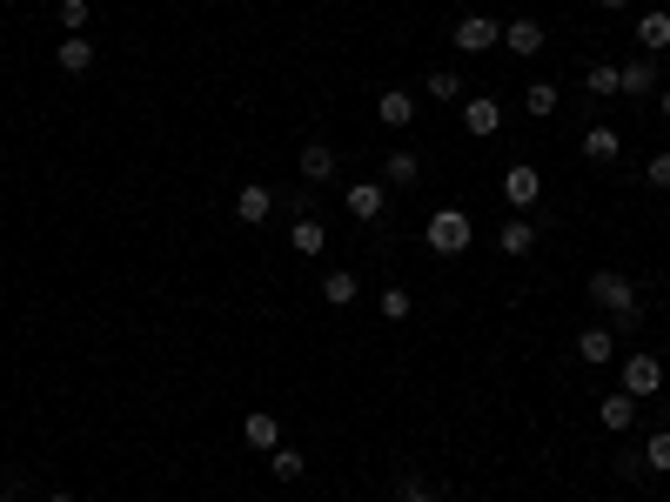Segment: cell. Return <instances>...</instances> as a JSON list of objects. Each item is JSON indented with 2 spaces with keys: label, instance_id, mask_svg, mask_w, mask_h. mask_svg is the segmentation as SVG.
Instances as JSON below:
<instances>
[{
  "label": "cell",
  "instance_id": "7c38bea8",
  "mask_svg": "<svg viewBox=\"0 0 670 502\" xmlns=\"http://www.w3.org/2000/svg\"><path fill=\"white\" fill-rule=\"evenodd\" d=\"M577 355H583V362H597V369H610V362H617V335H610V328H583Z\"/></svg>",
  "mask_w": 670,
  "mask_h": 502
},
{
  "label": "cell",
  "instance_id": "d4e9b609",
  "mask_svg": "<svg viewBox=\"0 0 670 502\" xmlns=\"http://www.w3.org/2000/svg\"><path fill=\"white\" fill-rule=\"evenodd\" d=\"M289 241H295V255H322V241H329V235H322V221H315V215H302Z\"/></svg>",
  "mask_w": 670,
  "mask_h": 502
},
{
  "label": "cell",
  "instance_id": "4316f807",
  "mask_svg": "<svg viewBox=\"0 0 670 502\" xmlns=\"http://www.w3.org/2000/svg\"><path fill=\"white\" fill-rule=\"evenodd\" d=\"M54 14H61V34H88V21H94V7H88V0H61Z\"/></svg>",
  "mask_w": 670,
  "mask_h": 502
},
{
  "label": "cell",
  "instance_id": "4fadbf2b",
  "mask_svg": "<svg viewBox=\"0 0 670 502\" xmlns=\"http://www.w3.org/2000/svg\"><path fill=\"white\" fill-rule=\"evenodd\" d=\"M235 215H242L248 228H255V221H268V215H275V195H268L262 181H248L242 195H235Z\"/></svg>",
  "mask_w": 670,
  "mask_h": 502
},
{
  "label": "cell",
  "instance_id": "52a82bcc",
  "mask_svg": "<svg viewBox=\"0 0 670 502\" xmlns=\"http://www.w3.org/2000/svg\"><path fill=\"white\" fill-rule=\"evenodd\" d=\"M630 41H637V47L650 54V61H657V54L670 47V14H664V7H650V14H637V27H630Z\"/></svg>",
  "mask_w": 670,
  "mask_h": 502
},
{
  "label": "cell",
  "instance_id": "5bb4252c",
  "mask_svg": "<svg viewBox=\"0 0 670 502\" xmlns=\"http://www.w3.org/2000/svg\"><path fill=\"white\" fill-rule=\"evenodd\" d=\"M242 442L248 449H282V422L275 415H242Z\"/></svg>",
  "mask_w": 670,
  "mask_h": 502
},
{
  "label": "cell",
  "instance_id": "7402d4cb",
  "mask_svg": "<svg viewBox=\"0 0 670 502\" xmlns=\"http://www.w3.org/2000/svg\"><path fill=\"white\" fill-rule=\"evenodd\" d=\"M268 469H275V476H282V482H295V476H302V469H309V456H302L295 442H282V449H268Z\"/></svg>",
  "mask_w": 670,
  "mask_h": 502
},
{
  "label": "cell",
  "instance_id": "836d02e7",
  "mask_svg": "<svg viewBox=\"0 0 670 502\" xmlns=\"http://www.w3.org/2000/svg\"><path fill=\"white\" fill-rule=\"evenodd\" d=\"M47 502H74V496H67V489H54V496H47Z\"/></svg>",
  "mask_w": 670,
  "mask_h": 502
},
{
  "label": "cell",
  "instance_id": "9a60e30c",
  "mask_svg": "<svg viewBox=\"0 0 670 502\" xmlns=\"http://www.w3.org/2000/svg\"><path fill=\"white\" fill-rule=\"evenodd\" d=\"M302 181H335V148L329 141H309V148H302Z\"/></svg>",
  "mask_w": 670,
  "mask_h": 502
},
{
  "label": "cell",
  "instance_id": "8992f818",
  "mask_svg": "<svg viewBox=\"0 0 670 502\" xmlns=\"http://www.w3.org/2000/svg\"><path fill=\"white\" fill-rule=\"evenodd\" d=\"M503 47H510L516 61H536V54L550 47V41H543V21H530V14H516V21L503 27Z\"/></svg>",
  "mask_w": 670,
  "mask_h": 502
},
{
  "label": "cell",
  "instance_id": "ba28073f",
  "mask_svg": "<svg viewBox=\"0 0 670 502\" xmlns=\"http://www.w3.org/2000/svg\"><path fill=\"white\" fill-rule=\"evenodd\" d=\"M503 201H510V208H536V201H543V181H536L530 161H516L510 175H503Z\"/></svg>",
  "mask_w": 670,
  "mask_h": 502
},
{
  "label": "cell",
  "instance_id": "5b68a950",
  "mask_svg": "<svg viewBox=\"0 0 670 502\" xmlns=\"http://www.w3.org/2000/svg\"><path fill=\"white\" fill-rule=\"evenodd\" d=\"M449 41L463 47V54H490V47L503 41V27H496L490 14H463V21H456V34H449Z\"/></svg>",
  "mask_w": 670,
  "mask_h": 502
},
{
  "label": "cell",
  "instance_id": "cb8c5ba5",
  "mask_svg": "<svg viewBox=\"0 0 670 502\" xmlns=\"http://www.w3.org/2000/svg\"><path fill=\"white\" fill-rule=\"evenodd\" d=\"M617 74H624V94H650L657 88V61H650V54L644 61H630V67H617Z\"/></svg>",
  "mask_w": 670,
  "mask_h": 502
},
{
  "label": "cell",
  "instance_id": "2e32d148",
  "mask_svg": "<svg viewBox=\"0 0 670 502\" xmlns=\"http://www.w3.org/2000/svg\"><path fill=\"white\" fill-rule=\"evenodd\" d=\"M617 148H624V141H617V128H603V121L583 134V161H603V168H610V161H617Z\"/></svg>",
  "mask_w": 670,
  "mask_h": 502
},
{
  "label": "cell",
  "instance_id": "7a4b0ae2",
  "mask_svg": "<svg viewBox=\"0 0 670 502\" xmlns=\"http://www.w3.org/2000/svg\"><path fill=\"white\" fill-rule=\"evenodd\" d=\"M469 235H476V228H469L463 208H443V215H429V248H436V255H463Z\"/></svg>",
  "mask_w": 670,
  "mask_h": 502
},
{
  "label": "cell",
  "instance_id": "44dd1931",
  "mask_svg": "<svg viewBox=\"0 0 670 502\" xmlns=\"http://www.w3.org/2000/svg\"><path fill=\"white\" fill-rule=\"evenodd\" d=\"M423 94L429 101H463V74H456V67H436V74L423 81Z\"/></svg>",
  "mask_w": 670,
  "mask_h": 502
},
{
  "label": "cell",
  "instance_id": "4dcf8cb0",
  "mask_svg": "<svg viewBox=\"0 0 670 502\" xmlns=\"http://www.w3.org/2000/svg\"><path fill=\"white\" fill-rule=\"evenodd\" d=\"M650 188H670V154H650V168H644Z\"/></svg>",
  "mask_w": 670,
  "mask_h": 502
},
{
  "label": "cell",
  "instance_id": "d6986e66",
  "mask_svg": "<svg viewBox=\"0 0 670 502\" xmlns=\"http://www.w3.org/2000/svg\"><path fill=\"white\" fill-rule=\"evenodd\" d=\"M630 422H637V402H630L624 389H617V395H603V429H610V436H624Z\"/></svg>",
  "mask_w": 670,
  "mask_h": 502
},
{
  "label": "cell",
  "instance_id": "30bf717a",
  "mask_svg": "<svg viewBox=\"0 0 670 502\" xmlns=\"http://www.w3.org/2000/svg\"><path fill=\"white\" fill-rule=\"evenodd\" d=\"M54 67H61V74H88V67H94V41H88V34H61Z\"/></svg>",
  "mask_w": 670,
  "mask_h": 502
},
{
  "label": "cell",
  "instance_id": "ac0fdd59",
  "mask_svg": "<svg viewBox=\"0 0 670 502\" xmlns=\"http://www.w3.org/2000/svg\"><path fill=\"white\" fill-rule=\"evenodd\" d=\"M557 81H530V88H523V114H536V121H550V114H557Z\"/></svg>",
  "mask_w": 670,
  "mask_h": 502
},
{
  "label": "cell",
  "instance_id": "277c9868",
  "mask_svg": "<svg viewBox=\"0 0 670 502\" xmlns=\"http://www.w3.org/2000/svg\"><path fill=\"white\" fill-rule=\"evenodd\" d=\"M463 128L476 134V141L503 134V101H496V94H469V101H463Z\"/></svg>",
  "mask_w": 670,
  "mask_h": 502
},
{
  "label": "cell",
  "instance_id": "6da1fadb",
  "mask_svg": "<svg viewBox=\"0 0 670 502\" xmlns=\"http://www.w3.org/2000/svg\"><path fill=\"white\" fill-rule=\"evenodd\" d=\"M590 302L610 308L624 335H637V328H644V308H637V282H630V275H617V268H597V275H590Z\"/></svg>",
  "mask_w": 670,
  "mask_h": 502
},
{
  "label": "cell",
  "instance_id": "484cf974",
  "mask_svg": "<svg viewBox=\"0 0 670 502\" xmlns=\"http://www.w3.org/2000/svg\"><path fill=\"white\" fill-rule=\"evenodd\" d=\"M583 88H590V94H617V88H624V74H617L610 61H597V67H583Z\"/></svg>",
  "mask_w": 670,
  "mask_h": 502
},
{
  "label": "cell",
  "instance_id": "83f0119b",
  "mask_svg": "<svg viewBox=\"0 0 670 502\" xmlns=\"http://www.w3.org/2000/svg\"><path fill=\"white\" fill-rule=\"evenodd\" d=\"M644 469H657V476H670V429H657V436L644 442Z\"/></svg>",
  "mask_w": 670,
  "mask_h": 502
},
{
  "label": "cell",
  "instance_id": "8fae6325",
  "mask_svg": "<svg viewBox=\"0 0 670 502\" xmlns=\"http://www.w3.org/2000/svg\"><path fill=\"white\" fill-rule=\"evenodd\" d=\"M376 121L382 128H409V121H416V94H402V88L376 94Z\"/></svg>",
  "mask_w": 670,
  "mask_h": 502
},
{
  "label": "cell",
  "instance_id": "d6a6232c",
  "mask_svg": "<svg viewBox=\"0 0 670 502\" xmlns=\"http://www.w3.org/2000/svg\"><path fill=\"white\" fill-rule=\"evenodd\" d=\"M657 108H664V114H670V88H664V94H657Z\"/></svg>",
  "mask_w": 670,
  "mask_h": 502
},
{
  "label": "cell",
  "instance_id": "e0dca14e",
  "mask_svg": "<svg viewBox=\"0 0 670 502\" xmlns=\"http://www.w3.org/2000/svg\"><path fill=\"white\" fill-rule=\"evenodd\" d=\"M356 275H349V268H329V275H322V302H329V308H349V302H356Z\"/></svg>",
  "mask_w": 670,
  "mask_h": 502
},
{
  "label": "cell",
  "instance_id": "603a6c76",
  "mask_svg": "<svg viewBox=\"0 0 670 502\" xmlns=\"http://www.w3.org/2000/svg\"><path fill=\"white\" fill-rule=\"evenodd\" d=\"M496 248H503V255H530L536 248V221H510V228L496 235Z\"/></svg>",
  "mask_w": 670,
  "mask_h": 502
},
{
  "label": "cell",
  "instance_id": "f546056e",
  "mask_svg": "<svg viewBox=\"0 0 670 502\" xmlns=\"http://www.w3.org/2000/svg\"><path fill=\"white\" fill-rule=\"evenodd\" d=\"M396 496H402V502H443V496H436V489H429L423 476H402V489H396Z\"/></svg>",
  "mask_w": 670,
  "mask_h": 502
},
{
  "label": "cell",
  "instance_id": "3957f363",
  "mask_svg": "<svg viewBox=\"0 0 670 502\" xmlns=\"http://www.w3.org/2000/svg\"><path fill=\"white\" fill-rule=\"evenodd\" d=\"M624 395H630V402L664 395V362H657V355H630V362H624Z\"/></svg>",
  "mask_w": 670,
  "mask_h": 502
},
{
  "label": "cell",
  "instance_id": "ffe728a7",
  "mask_svg": "<svg viewBox=\"0 0 670 502\" xmlns=\"http://www.w3.org/2000/svg\"><path fill=\"white\" fill-rule=\"evenodd\" d=\"M416 181H423V161L409 148H389V188H416Z\"/></svg>",
  "mask_w": 670,
  "mask_h": 502
},
{
  "label": "cell",
  "instance_id": "f1b7e54d",
  "mask_svg": "<svg viewBox=\"0 0 670 502\" xmlns=\"http://www.w3.org/2000/svg\"><path fill=\"white\" fill-rule=\"evenodd\" d=\"M382 315H389V322H409V315H416L409 288H382Z\"/></svg>",
  "mask_w": 670,
  "mask_h": 502
},
{
  "label": "cell",
  "instance_id": "e575fe53",
  "mask_svg": "<svg viewBox=\"0 0 670 502\" xmlns=\"http://www.w3.org/2000/svg\"><path fill=\"white\" fill-rule=\"evenodd\" d=\"M664 14H670V0H664Z\"/></svg>",
  "mask_w": 670,
  "mask_h": 502
},
{
  "label": "cell",
  "instance_id": "1f68e13d",
  "mask_svg": "<svg viewBox=\"0 0 670 502\" xmlns=\"http://www.w3.org/2000/svg\"><path fill=\"white\" fill-rule=\"evenodd\" d=\"M597 7H603V14H624V7H630V0H597Z\"/></svg>",
  "mask_w": 670,
  "mask_h": 502
},
{
  "label": "cell",
  "instance_id": "9c48e42d",
  "mask_svg": "<svg viewBox=\"0 0 670 502\" xmlns=\"http://www.w3.org/2000/svg\"><path fill=\"white\" fill-rule=\"evenodd\" d=\"M342 208L356 221H382V208H389V195H382V181H356L349 195H342Z\"/></svg>",
  "mask_w": 670,
  "mask_h": 502
}]
</instances>
